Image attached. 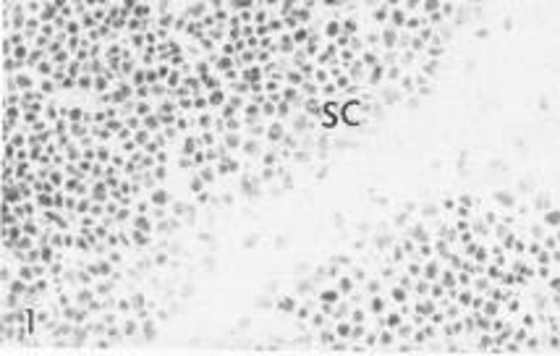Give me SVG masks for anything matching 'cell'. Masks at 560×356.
Returning <instances> with one entry per match:
<instances>
[{
    "instance_id": "1",
    "label": "cell",
    "mask_w": 560,
    "mask_h": 356,
    "mask_svg": "<svg viewBox=\"0 0 560 356\" xmlns=\"http://www.w3.org/2000/svg\"><path fill=\"white\" fill-rule=\"evenodd\" d=\"M149 199H152V202H149V204H152V207H165V204L170 202V194L165 192V189H155V192H152V196H149Z\"/></svg>"
},
{
    "instance_id": "2",
    "label": "cell",
    "mask_w": 560,
    "mask_h": 356,
    "mask_svg": "<svg viewBox=\"0 0 560 356\" xmlns=\"http://www.w3.org/2000/svg\"><path fill=\"white\" fill-rule=\"evenodd\" d=\"M199 178H202L204 184H212V181H215V170L212 168H202V170H199Z\"/></svg>"
}]
</instances>
